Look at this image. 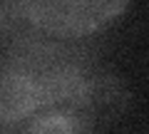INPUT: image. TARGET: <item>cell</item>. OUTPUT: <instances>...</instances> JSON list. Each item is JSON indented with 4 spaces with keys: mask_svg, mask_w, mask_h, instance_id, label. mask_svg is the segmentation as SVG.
I'll return each instance as SVG.
<instances>
[{
    "mask_svg": "<svg viewBox=\"0 0 149 134\" xmlns=\"http://www.w3.org/2000/svg\"><path fill=\"white\" fill-rule=\"evenodd\" d=\"M129 0H13L22 20L60 37L87 35L117 17Z\"/></svg>",
    "mask_w": 149,
    "mask_h": 134,
    "instance_id": "6da1fadb",
    "label": "cell"
},
{
    "mask_svg": "<svg viewBox=\"0 0 149 134\" xmlns=\"http://www.w3.org/2000/svg\"><path fill=\"white\" fill-rule=\"evenodd\" d=\"M50 107L45 82L20 60H10L0 67V122L13 127L37 112Z\"/></svg>",
    "mask_w": 149,
    "mask_h": 134,
    "instance_id": "7a4b0ae2",
    "label": "cell"
},
{
    "mask_svg": "<svg viewBox=\"0 0 149 134\" xmlns=\"http://www.w3.org/2000/svg\"><path fill=\"white\" fill-rule=\"evenodd\" d=\"M132 92L127 82L117 75H100L85 82L77 112H82L90 122H117L129 109Z\"/></svg>",
    "mask_w": 149,
    "mask_h": 134,
    "instance_id": "3957f363",
    "label": "cell"
},
{
    "mask_svg": "<svg viewBox=\"0 0 149 134\" xmlns=\"http://www.w3.org/2000/svg\"><path fill=\"white\" fill-rule=\"evenodd\" d=\"M25 134H95L92 122L77 109H47L27 127Z\"/></svg>",
    "mask_w": 149,
    "mask_h": 134,
    "instance_id": "277c9868",
    "label": "cell"
}]
</instances>
